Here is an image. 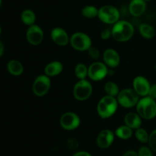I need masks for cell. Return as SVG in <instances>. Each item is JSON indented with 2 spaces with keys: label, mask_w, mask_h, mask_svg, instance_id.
Masks as SVG:
<instances>
[{
  "label": "cell",
  "mask_w": 156,
  "mask_h": 156,
  "mask_svg": "<svg viewBox=\"0 0 156 156\" xmlns=\"http://www.w3.org/2000/svg\"><path fill=\"white\" fill-rule=\"evenodd\" d=\"M112 37L117 42H126L133 36V26L126 21H118L111 30Z\"/></svg>",
  "instance_id": "obj_1"
},
{
  "label": "cell",
  "mask_w": 156,
  "mask_h": 156,
  "mask_svg": "<svg viewBox=\"0 0 156 156\" xmlns=\"http://www.w3.org/2000/svg\"><path fill=\"white\" fill-rule=\"evenodd\" d=\"M118 107V101L115 97L107 95L99 101L97 111L101 118L107 119L112 117L116 113Z\"/></svg>",
  "instance_id": "obj_2"
},
{
  "label": "cell",
  "mask_w": 156,
  "mask_h": 156,
  "mask_svg": "<svg viewBox=\"0 0 156 156\" xmlns=\"http://www.w3.org/2000/svg\"><path fill=\"white\" fill-rule=\"evenodd\" d=\"M137 114L143 119L151 120L156 116V103L152 98L144 97L136 105Z\"/></svg>",
  "instance_id": "obj_3"
},
{
  "label": "cell",
  "mask_w": 156,
  "mask_h": 156,
  "mask_svg": "<svg viewBox=\"0 0 156 156\" xmlns=\"http://www.w3.org/2000/svg\"><path fill=\"white\" fill-rule=\"evenodd\" d=\"M139 94L132 88H125L120 91L117 97L118 104L125 108H130L136 106L140 101Z\"/></svg>",
  "instance_id": "obj_4"
},
{
  "label": "cell",
  "mask_w": 156,
  "mask_h": 156,
  "mask_svg": "<svg viewBox=\"0 0 156 156\" xmlns=\"http://www.w3.org/2000/svg\"><path fill=\"white\" fill-rule=\"evenodd\" d=\"M98 17L99 19L106 24H115L119 21L120 12L118 9L112 5H104L98 9Z\"/></svg>",
  "instance_id": "obj_5"
},
{
  "label": "cell",
  "mask_w": 156,
  "mask_h": 156,
  "mask_svg": "<svg viewBox=\"0 0 156 156\" xmlns=\"http://www.w3.org/2000/svg\"><path fill=\"white\" fill-rule=\"evenodd\" d=\"M93 88L91 84L86 79H79L73 88V94L78 101H85L91 97Z\"/></svg>",
  "instance_id": "obj_6"
},
{
  "label": "cell",
  "mask_w": 156,
  "mask_h": 156,
  "mask_svg": "<svg viewBox=\"0 0 156 156\" xmlns=\"http://www.w3.org/2000/svg\"><path fill=\"white\" fill-rule=\"evenodd\" d=\"M70 44L79 51H85L91 47V40L88 35L82 32H76L70 37Z\"/></svg>",
  "instance_id": "obj_7"
},
{
  "label": "cell",
  "mask_w": 156,
  "mask_h": 156,
  "mask_svg": "<svg viewBox=\"0 0 156 156\" xmlns=\"http://www.w3.org/2000/svg\"><path fill=\"white\" fill-rule=\"evenodd\" d=\"M51 85V81H50L49 76L47 75H41L35 79L33 83L34 94L38 97L44 96L49 91Z\"/></svg>",
  "instance_id": "obj_8"
},
{
  "label": "cell",
  "mask_w": 156,
  "mask_h": 156,
  "mask_svg": "<svg viewBox=\"0 0 156 156\" xmlns=\"http://www.w3.org/2000/svg\"><path fill=\"white\" fill-rule=\"evenodd\" d=\"M108 69L105 62H94L90 65L88 69V76L93 81H101L105 79Z\"/></svg>",
  "instance_id": "obj_9"
},
{
  "label": "cell",
  "mask_w": 156,
  "mask_h": 156,
  "mask_svg": "<svg viewBox=\"0 0 156 156\" xmlns=\"http://www.w3.org/2000/svg\"><path fill=\"white\" fill-rule=\"evenodd\" d=\"M61 126L66 130H73L79 126L80 117L73 112H66L62 114L59 120Z\"/></svg>",
  "instance_id": "obj_10"
},
{
  "label": "cell",
  "mask_w": 156,
  "mask_h": 156,
  "mask_svg": "<svg viewBox=\"0 0 156 156\" xmlns=\"http://www.w3.org/2000/svg\"><path fill=\"white\" fill-rule=\"evenodd\" d=\"M26 37L30 44L38 45L44 40V31L41 27L36 24H33L27 29Z\"/></svg>",
  "instance_id": "obj_11"
},
{
  "label": "cell",
  "mask_w": 156,
  "mask_h": 156,
  "mask_svg": "<svg viewBox=\"0 0 156 156\" xmlns=\"http://www.w3.org/2000/svg\"><path fill=\"white\" fill-rule=\"evenodd\" d=\"M133 89L140 96L146 97L149 94L151 85L149 81L145 77L140 76L136 77L133 82Z\"/></svg>",
  "instance_id": "obj_12"
},
{
  "label": "cell",
  "mask_w": 156,
  "mask_h": 156,
  "mask_svg": "<svg viewBox=\"0 0 156 156\" xmlns=\"http://www.w3.org/2000/svg\"><path fill=\"white\" fill-rule=\"evenodd\" d=\"M114 140V133L110 129H103L97 136V145L100 149H108Z\"/></svg>",
  "instance_id": "obj_13"
},
{
  "label": "cell",
  "mask_w": 156,
  "mask_h": 156,
  "mask_svg": "<svg viewBox=\"0 0 156 156\" xmlns=\"http://www.w3.org/2000/svg\"><path fill=\"white\" fill-rule=\"evenodd\" d=\"M50 35L53 42L59 46H66L70 41L67 32L61 27H54L51 30Z\"/></svg>",
  "instance_id": "obj_14"
},
{
  "label": "cell",
  "mask_w": 156,
  "mask_h": 156,
  "mask_svg": "<svg viewBox=\"0 0 156 156\" xmlns=\"http://www.w3.org/2000/svg\"><path fill=\"white\" fill-rule=\"evenodd\" d=\"M104 62L107 66L115 68L120 64V59L118 53L114 49H108L103 54Z\"/></svg>",
  "instance_id": "obj_15"
},
{
  "label": "cell",
  "mask_w": 156,
  "mask_h": 156,
  "mask_svg": "<svg viewBox=\"0 0 156 156\" xmlns=\"http://www.w3.org/2000/svg\"><path fill=\"white\" fill-rule=\"evenodd\" d=\"M146 9L145 0H131L129 5V11L133 16L138 17L143 15Z\"/></svg>",
  "instance_id": "obj_16"
},
{
  "label": "cell",
  "mask_w": 156,
  "mask_h": 156,
  "mask_svg": "<svg viewBox=\"0 0 156 156\" xmlns=\"http://www.w3.org/2000/svg\"><path fill=\"white\" fill-rule=\"evenodd\" d=\"M141 118L142 117L136 113H128L124 117L125 125H126L133 129H139L142 125Z\"/></svg>",
  "instance_id": "obj_17"
},
{
  "label": "cell",
  "mask_w": 156,
  "mask_h": 156,
  "mask_svg": "<svg viewBox=\"0 0 156 156\" xmlns=\"http://www.w3.org/2000/svg\"><path fill=\"white\" fill-rule=\"evenodd\" d=\"M63 70V66L59 61H53L47 64L44 69L45 75L49 77L56 76L60 74Z\"/></svg>",
  "instance_id": "obj_18"
},
{
  "label": "cell",
  "mask_w": 156,
  "mask_h": 156,
  "mask_svg": "<svg viewBox=\"0 0 156 156\" xmlns=\"http://www.w3.org/2000/svg\"><path fill=\"white\" fill-rule=\"evenodd\" d=\"M7 68L9 73L13 76H20L22 74L24 71V67L22 64L19 61L15 60V59L9 61L7 65Z\"/></svg>",
  "instance_id": "obj_19"
},
{
  "label": "cell",
  "mask_w": 156,
  "mask_h": 156,
  "mask_svg": "<svg viewBox=\"0 0 156 156\" xmlns=\"http://www.w3.org/2000/svg\"><path fill=\"white\" fill-rule=\"evenodd\" d=\"M21 18L24 24L31 26L34 24L35 21H36V15L34 12L30 9H25L21 13Z\"/></svg>",
  "instance_id": "obj_20"
},
{
  "label": "cell",
  "mask_w": 156,
  "mask_h": 156,
  "mask_svg": "<svg viewBox=\"0 0 156 156\" xmlns=\"http://www.w3.org/2000/svg\"><path fill=\"white\" fill-rule=\"evenodd\" d=\"M115 135L121 140H129L133 136V129L126 125L120 126L115 130Z\"/></svg>",
  "instance_id": "obj_21"
},
{
  "label": "cell",
  "mask_w": 156,
  "mask_h": 156,
  "mask_svg": "<svg viewBox=\"0 0 156 156\" xmlns=\"http://www.w3.org/2000/svg\"><path fill=\"white\" fill-rule=\"evenodd\" d=\"M140 33L143 37L150 39L152 38L155 34V30L152 26L148 24H141L139 27Z\"/></svg>",
  "instance_id": "obj_22"
},
{
  "label": "cell",
  "mask_w": 156,
  "mask_h": 156,
  "mask_svg": "<svg viewBox=\"0 0 156 156\" xmlns=\"http://www.w3.org/2000/svg\"><path fill=\"white\" fill-rule=\"evenodd\" d=\"M82 15L86 18H94L98 15V9L93 5L85 6L82 9Z\"/></svg>",
  "instance_id": "obj_23"
},
{
  "label": "cell",
  "mask_w": 156,
  "mask_h": 156,
  "mask_svg": "<svg viewBox=\"0 0 156 156\" xmlns=\"http://www.w3.org/2000/svg\"><path fill=\"white\" fill-rule=\"evenodd\" d=\"M105 91L107 95L112 96V97H117L119 92V88L116 83L113 82H108L105 85Z\"/></svg>",
  "instance_id": "obj_24"
},
{
  "label": "cell",
  "mask_w": 156,
  "mask_h": 156,
  "mask_svg": "<svg viewBox=\"0 0 156 156\" xmlns=\"http://www.w3.org/2000/svg\"><path fill=\"white\" fill-rule=\"evenodd\" d=\"M88 69L84 63H79L75 68V74L79 79H85L88 76Z\"/></svg>",
  "instance_id": "obj_25"
},
{
  "label": "cell",
  "mask_w": 156,
  "mask_h": 156,
  "mask_svg": "<svg viewBox=\"0 0 156 156\" xmlns=\"http://www.w3.org/2000/svg\"><path fill=\"white\" fill-rule=\"evenodd\" d=\"M135 136L137 140L140 141V143H146L147 142H149V134H148L147 131L146 129H143V128H139V129H137L136 131Z\"/></svg>",
  "instance_id": "obj_26"
},
{
  "label": "cell",
  "mask_w": 156,
  "mask_h": 156,
  "mask_svg": "<svg viewBox=\"0 0 156 156\" xmlns=\"http://www.w3.org/2000/svg\"><path fill=\"white\" fill-rule=\"evenodd\" d=\"M88 56H89L91 59H94V60H97V59H98L99 57H100V52H99V50H98L97 48H95V47H91L88 50Z\"/></svg>",
  "instance_id": "obj_27"
},
{
  "label": "cell",
  "mask_w": 156,
  "mask_h": 156,
  "mask_svg": "<svg viewBox=\"0 0 156 156\" xmlns=\"http://www.w3.org/2000/svg\"><path fill=\"white\" fill-rule=\"evenodd\" d=\"M149 146L153 151L156 152V129L152 131L149 138Z\"/></svg>",
  "instance_id": "obj_28"
},
{
  "label": "cell",
  "mask_w": 156,
  "mask_h": 156,
  "mask_svg": "<svg viewBox=\"0 0 156 156\" xmlns=\"http://www.w3.org/2000/svg\"><path fill=\"white\" fill-rule=\"evenodd\" d=\"M67 146L70 150H76L79 147V142L76 139H69L67 141Z\"/></svg>",
  "instance_id": "obj_29"
},
{
  "label": "cell",
  "mask_w": 156,
  "mask_h": 156,
  "mask_svg": "<svg viewBox=\"0 0 156 156\" xmlns=\"http://www.w3.org/2000/svg\"><path fill=\"white\" fill-rule=\"evenodd\" d=\"M139 156H153L152 151L146 146H142L138 152Z\"/></svg>",
  "instance_id": "obj_30"
},
{
  "label": "cell",
  "mask_w": 156,
  "mask_h": 156,
  "mask_svg": "<svg viewBox=\"0 0 156 156\" xmlns=\"http://www.w3.org/2000/svg\"><path fill=\"white\" fill-rule=\"evenodd\" d=\"M111 36H112V34H111V30H110L109 29H105L101 33V37L103 40H108Z\"/></svg>",
  "instance_id": "obj_31"
},
{
  "label": "cell",
  "mask_w": 156,
  "mask_h": 156,
  "mask_svg": "<svg viewBox=\"0 0 156 156\" xmlns=\"http://www.w3.org/2000/svg\"><path fill=\"white\" fill-rule=\"evenodd\" d=\"M148 95H149V97L154 99V100L156 99V84L150 87V90H149V92Z\"/></svg>",
  "instance_id": "obj_32"
},
{
  "label": "cell",
  "mask_w": 156,
  "mask_h": 156,
  "mask_svg": "<svg viewBox=\"0 0 156 156\" xmlns=\"http://www.w3.org/2000/svg\"><path fill=\"white\" fill-rule=\"evenodd\" d=\"M73 156H91V155L89 152H85V151H80V152L75 153Z\"/></svg>",
  "instance_id": "obj_33"
},
{
  "label": "cell",
  "mask_w": 156,
  "mask_h": 156,
  "mask_svg": "<svg viewBox=\"0 0 156 156\" xmlns=\"http://www.w3.org/2000/svg\"><path fill=\"white\" fill-rule=\"evenodd\" d=\"M123 156H139L138 154L134 151H127Z\"/></svg>",
  "instance_id": "obj_34"
},
{
  "label": "cell",
  "mask_w": 156,
  "mask_h": 156,
  "mask_svg": "<svg viewBox=\"0 0 156 156\" xmlns=\"http://www.w3.org/2000/svg\"><path fill=\"white\" fill-rule=\"evenodd\" d=\"M3 52H4V47H3L2 43L0 41V57H1L2 55L3 54Z\"/></svg>",
  "instance_id": "obj_35"
},
{
  "label": "cell",
  "mask_w": 156,
  "mask_h": 156,
  "mask_svg": "<svg viewBox=\"0 0 156 156\" xmlns=\"http://www.w3.org/2000/svg\"><path fill=\"white\" fill-rule=\"evenodd\" d=\"M1 5H2V0H0V6H1Z\"/></svg>",
  "instance_id": "obj_36"
},
{
  "label": "cell",
  "mask_w": 156,
  "mask_h": 156,
  "mask_svg": "<svg viewBox=\"0 0 156 156\" xmlns=\"http://www.w3.org/2000/svg\"><path fill=\"white\" fill-rule=\"evenodd\" d=\"M0 34H1V27H0Z\"/></svg>",
  "instance_id": "obj_37"
},
{
  "label": "cell",
  "mask_w": 156,
  "mask_h": 156,
  "mask_svg": "<svg viewBox=\"0 0 156 156\" xmlns=\"http://www.w3.org/2000/svg\"><path fill=\"white\" fill-rule=\"evenodd\" d=\"M145 1H146H146H151V0H145Z\"/></svg>",
  "instance_id": "obj_38"
}]
</instances>
